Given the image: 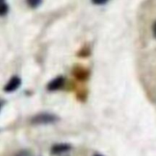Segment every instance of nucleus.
Wrapping results in <instances>:
<instances>
[{"instance_id": "9b49d317", "label": "nucleus", "mask_w": 156, "mask_h": 156, "mask_svg": "<svg viewBox=\"0 0 156 156\" xmlns=\"http://www.w3.org/2000/svg\"><path fill=\"white\" fill-rule=\"evenodd\" d=\"M0 108H1V106H0Z\"/></svg>"}, {"instance_id": "0eeeda50", "label": "nucleus", "mask_w": 156, "mask_h": 156, "mask_svg": "<svg viewBox=\"0 0 156 156\" xmlns=\"http://www.w3.org/2000/svg\"><path fill=\"white\" fill-rule=\"evenodd\" d=\"M109 0H92V2L95 5H103L106 3Z\"/></svg>"}, {"instance_id": "20e7f679", "label": "nucleus", "mask_w": 156, "mask_h": 156, "mask_svg": "<svg viewBox=\"0 0 156 156\" xmlns=\"http://www.w3.org/2000/svg\"><path fill=\"white\" fill-rule=\"evenodd\" d=\"M70 145L66 144H60V145H55L52 148V153L54 154H59V153L64 152L70 149Z\"/></svg>"}, {"instance_id": "1a4fd4ad", "label": "nucleus", "mask_w": 156, "mask_h": 156, "mask_svg": "<svg viewBox=\"0 0 156 156\" xmlns=\"http://www.w3.org/2000/svg\"><path fill=\"white\" fill-rule=\"evenodd\" d=\"M153 33H154V37H156V22H154V25H153Z\"/></svg>"}, {"instance_id": "423d86ee", "label": "nucleus", "mask_w": 156, "mask_h": 156, "mask_svg": "<svg viewBox=\"0 0 156 156\" xmlns=\"http://www.w3.org/2000/svg\"><path fill=\"white\" fill-rule=\"evenodd\" d=\"M26 2L28 6L34 9L37 8V7L41 5V2H42V0H26Z\"/></svg>"}, {"instance_id": "6e6552de", "label": "nucleus", "mask_w": 156, "mask_h": 156, "mask_svg": "<svg viewBox=\"0 0 156 156\" xmlns=\"http://www.w3.org/2000/svg\"><path fill=\"white\" fill-rule=\"evenodd\" d=\"M16 156H31V155H30L29 153L27 152V151H22V152L19 153Z\"/></svg>"}, {"instance_id": "39448f33", "label": "nucleus", "mask_w": 156, "mask_h": 156, "mask_svg": "<svg viewBox=\"0 0 156 156\" xmlns=\"http://www.w3.org/2000/svg\"><path fill=\"white\" fill-rule=\"evenodd\" d=\"M9 11V6L2 0H0V16H3L7 14Z\"/></svg>"}, {"instance_id": "7ed1b4c3", "label": "nucleus", "mask_w": 156, "mask_h": 156, "mask_svg": "<svg viewBox=\"0 0 156 156\" xmlns=\"http://www.w3.org/2000/svg\"><path fill=\"white\" fill-rule=\"evenodd\" d=\"M64 83V79L63 76H58L55 79L52 80L48 85V89L51 91L57 90L58 89H61Z\"/></svg>"}, {"instance_id": "f03ea898", "label": "nucleus", "mask_w": 156, "mask_h": 156, "mask_svg": "<svg viewBox=\"0 0 156 156\" xmlns=\"http://www.w3.org/2000/svg\"><path fill=\"white\" fill-rule=\"evenodd\" d=\"M21 85V79L18 76H13L9 80V81L6 83L4 87V90L5 92H13L16 90Z\"/></svg>"}, {"instance_id": "f257e3e1", "label": "nucleus", "mask_w": 156, "mask_h": 156, "mask_svg": "<svg viewBox=\"0 0 156 156\" xmlns=\"http://www.w3.org/2000/svg\"><path fill=\"white\" fill-rule=\"evenodd\" d=\"M56 119V117L51 114L42 113L34 116L31 121L34 124H47L55 122Z\"/></svg>"}, {"instance_id": "9d476101", "label": "nucleus", "mask_w": 156, "mask_h": 156, "mask_svg": "<svg viewBox=\"0 0 156 156\" xmlns=\"http://www.w3.org/2000/svg\"><path fill=\"white\" fill-rule=\"evenodd\" d=\"M95 156H101V155H99V154H97V155H95Z\"/></svg>"}]
</instances>
